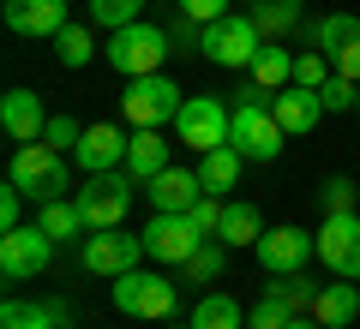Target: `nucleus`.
<instances>
[{"label":"nucleus","mask_w":360,"mask_h":329,"mask_svg":"<svg viewBox=\"0 0 360 329\" xmlns=\"http://www.w3.org/2000/svg\"><path fill=\"white\" fill-rule=\"evenodd\" d=\"M222 269H229V246H222V240H205V246H198L193 257H186V264H180V281H193V288H205V281H217Z\"/></svg>","instance_id":"29"},{"label":"nucleus","mask_w":360,"mask_h":329,"mask_svg":"<svg viewBox=\"0 0 360 329\" xmlns=\"http://www.w3.org/2000/svg\"><path fill=\"white\" fill-rule=\"evenodd\" d=\"M205 246V234L193 228V215H168V210H156L150 215V228H144V252L156 257V264H186V257Z\"/></svg>","instance_id":"12"},{"label":"nucleus","mask_w":360,"mask_h":329,"mask_svg":"<svg viewBox=\"0 0 360 329\" xmlns=\"http://www.w3.org/2000/svg\"><path fill=\"white\" fill-rule=\"evenodd\" d=\"M139 257H150L144 252V234L132 240V234H120V228H103V234H84L78 240V264L90 269V276H127V269H139Z\"/></svg>","instance_id":"8"},{"label":"nucleus","mask_w":360,"mask_h":329,"mask_svg":"<svg viewBox=\"0 0 360 329\" xmlns=\"http://www.w3.org/2000/svg\"><path fill=\"white\" fill-rule=\"evenodd\" d=\"M180 144H186V150H222V144H229V108H222L217 96H186V108H180Z\"/></svg>","instance_id":"11"},{"label":"nucleus","mask_w":360,"mask_h":329,"mask_svg":"<svg viewBox=\"0 0 360 329\" xmlns=\"http://www.w3.org/2000/svg\"><path fill=\"white\" fill-rule=\"evenodd\" d=\"M240 162L246 156L234 150V144H222V150H205V162H198V180H205V192H234V180H240Z\"/></svg>","instance_id":"26"},{"label":"nucleus","mask_w":360,"mask_h":329,"mask_svg":"<svg viewBox=\"0 0 360 329\" xmlns=\"http://www.w3.org/2000/svg\"><path fill=\"white\" fill-rule=\"evenodd\" d=\"M319 288H324V281H312L307 269H295V276H270V293H283V300L295 305L300 317L312 311V300H319Z\"/></svg>","instance_id":"31"},{"label":"nucleus","mask_w":360,"mask_h":329,"mask_svg":"<svg viewBox=\"0 0 360 329\" xmlns=\"http://www.w3.org/2000/svg\"><path fill=\"white\" fill-rule=\"evenodd\" d=\"M108 66H115L120 78H144V72H162V60L174 54V36L168 30H156V25H127V30H115L108 36Z\"/></svg>","instance_id":"5"},{"label":"nucleus","mask_w":360,"mask_h":329,"mask_svg":"<svg viewBox=\"0 0 360 329\" xmlns=\"http://www.w3.org/2000/svg\"><path fill=\"white\" fill-rule=\"evenodd\" d=\"M90 54H96V36H90L84 25H66L60 36H54V60H60L66 72H78V66H90Z\"/></svg>","instance_id":"30"},{"label":"nucleus","mask_w":360,"mask_h":329,"mask_svg":"<svg viewBox=\"0 0 360 329\" xmlns=\"http://www.w3.org/2000/svg\"><path fill=\"white\" fill-rule=\"evenodd\" d=\"M217 240L229 246V252H234V246H258V240H264V215H258L252 203H222V228H217Z\"/></svg>","instance_id":"22"},{"label":"nucleus","mask_w":360,"mask_h":329,"mask_svg":"<svg viewBox=\"0 0 360 329\" xmlns=\"http://www.w3.org/2000/svg\"><path fill=\"white\" fill-rule=\"evenodd\" d=\"M354 114H360V84H354Z\"/></svg>","instance_id":"43"},{"label":"nucleus","mask_w":360,"mask_h":329,"mask_svg":"<svg viewBox=\"0 0 360 329\" xmlns=\"http://www.w3.org/2000/svg\"><path fill=\"white\" fill-rule=\"evenodd\" d=\"M186 215H193V228L205 234V240H217V228H222V198H217V192H205V198H198Z\"/></svg>","instance_id":"38"},{"label":"nucleus","mask_w":360,"mask_h":329,"mask_svg":"<svg viewBox=\"0 0 360 329\" xmlns=\"http://www.w3.org/2000/svg\"><path fill=\"white\" fill-rule=\"evenodd\" d=\"M270 96L276 90H240V102H234V114H229V144L246 156V162H276V150H283V120L270 114Z\"/></svg>","instance_id":"1"},{"label":"nucleus","mask_w":360,"mask_h":329,"mask_svg":"<svg viewBox=\"0 0 360 329\" xmlns=\"http://www.w3.org/2000/svg\"><path fill=\"white\" fill-rule=\"evenodd\" d=\"M258 264L270 269V276H295V269H307L312 257H319V240H312L307 228H264V240L252 246Z\"/></svg>","instance_id":"14"},{"label":"nucleus","mask_w":360,"mask_h":329,"mask_svg":"<svg viewBox=\"0 0 360 329\" xmlns=\"http://www.w3.org/2000/svg\"><path fill=\"white\" fill-rule=\"evenodd\" d=\"M258 48H264V30L252 25V13H229L217 25H205V36H198V54L210 66H229V72H246L258 60Z\"/></svg>","instance_id":"4"},{"label":"nucleus","mask_w":360,"mask_h":329,"mask_svg":"<svg viewBox=\"0 0 360 329\" xmlns=\"http://www.w3.org/2000/svg\"><path fill=\"white\" fill-rule=\"evenodd\" d=\"M6 30H18V36H60L66 0H6Z\"/></svg>","instance_id":"16"},{"label":"nucleus","mask_w":360,"mask_h":329,"mask_svg":"<svg viewBox=\"0 0 360 329\" xmlns=\"http://www.w3.org/2000/svg\"><path fill=\"white\" fill-rule=\"evenodd\" d=\"M319 102H324V114H342V108H354V78L330 72V78L319 84Z\"/></svg>","instance_id":"35"},{"label":"nucleus","mask_w":360,"mask_h":329,"mask_svg":"<svg viewBox=\"0 0 360 329\" xmlns=\"http://www.w3.org/2000/svg\"><path fill=\"white\" fill-rule=\"evenodd\" d=\"M330 66H336V72H342V78H354V84H360V36H354V42H348V48H342V54H336V60H330Z\"/></svg>","instance_id":"41"},{"label":"nucleus","mask_w":360,"mask_h":329,"mask_svg":"<svg viewBox=\"0 0 360 329\" xmlns=\"http://www.w3.org/2000/svg\"><path fill=\"white\" fill-rule=\"evenodd\" d=\"M168 329H193V323H168Z\"/></svg>","instance_id":"44"},{"label":"nucleus","mask_w":360,"mask_h":329,"mask_svg":"<svg viewBox=\"0 0 360 329\" xmlns=\"http://www.w3.org/2000/svg\"><path fill=\"white\" fill-rule=\"evenodd\" d=\"M78 138H84V126H78L72 114H54V120H49V132H42V144H49V150H60V156H66V150H78Z\"/></svg>","instance_id":"36"},{"label":"nucleus","mask_w":360,"mask_h":329,"mask_svg":"<svg viewBox=\"0 0 360 329\" xmlns=\"http://www.w3.org/2000/svg\"><path fill=\"white\" fill-rule=\"evenodd\" d=\"M288 329H324V323H319V317L307 311V317H295V323H288Z\"/></svg>","instance_id":"42"},{"label":"nucleus","mask_w":360,"mask_h":329,"mask_svg":"<svg viewBox=\"0 0 360 329\" xmlns=\"http://www.w3.org/2000/svg\"><path fill=\"white\" fill-rule=\"evenodd\" d=\"M354 198H360V192H354V180H348V174H330V180L319 186V210H324V215L354 210Z\"/></svg>","instance_id":"34"},{"label":"nucleus","mask_w":360,"mask_h":329,"mask_svg":"<svg viewBox=\"0 0 360 329\" xmlns=\"http://www.w3.org/2000/svg\"><path fill=\"white\" fill-rule=\"evenodd\" d=\"M54 264V240L30 222V228H6L0 234V276L6 281H30Z\"/></svg>","instance_id":"10"},{"label":"nucleus","mask_w":360,"mask_h":329,"mask_svg":"<svg viewBox=\"0 0 360 329\" xmlns=\"http://www.w3.org/2000/svg\"><path fill=\"white\" fill-rule=\"evenodd\" d=\"M37 228L42 234H49V240L54 246H60V240H84V210H78V203L72 198H60V203H42V210H37Z\"/></svg>","instance_id":"24"},{"label":"nucleus","mask_w":360,"mask_h":329,"mask_svg":"<svg viewBox=\"0 0 360 329\" xmlns=\"http://www.w3.org/2000/svg\"><path fill=\"white\" fill-rule=\"evenodd\" d=\"M127 144H132L127 126H115V120H96V126H84V138H78L72 162L84 168V174H115V168H127Z\"/></svg>","instance_id":"13"},{"label":"nucleus","mask_w":360,"mask_h":329,"mask_svg":"<svg viewBox=\"0 0 360 329\" xmlns=\"http://www.w3.org/2000/svg\"><path fill=\"white\" fill-rule=\"evenodd\" d=\"M174 13H186L193 25H217L229 18V0H174Z\"/></svg>","instance_id":"39"},{"label":"nucleus","mask_w":360,"mask_h":329,"mask_svg":"<svg viewBox=\"0 0 360 329\" xmlns=\"http://www.w3.org/2000/svg\"><path fill=\"white\" fill-rule=\"evenodd\" d=\"M252 25L264 30V42H283L300 25V0H252Z\"/></svg>","instance_id":"27"},{"label":"nucleus","mask_w":360,"mask_h":329,"mask_svg":"<svg viewBox=\"0 0 360 329\" xmlns=\"http://www.w3.org/2000/svg\"><path fill=\"white\" fill-rule=\"evenodd\" d=\"M49 108H42L37 90H6L0 96V126H6V138L13 144H42V132H49Z\"/></svg>","instance_id":"15"},{"label":"nucleus","mask_w":360,"mask_h":329,"mask_svg":"<svg viewBox=\"0 0 360 329\" xmlns=\"http://www.w3.org/2000/svg\"><path fill=\"white\" fill-rule=\"evenodd\" d=\"M295 317H300V311L283 300V293H270V288H264V300H258L252 311H246V329H288Z\"/></svg>","instance_id":"33"},{"label":"nucleus","mask_w":360,"mask_h":329,"mask_svg":"<svg viewBox=\"0 0 360 329\" xmlns=\"http://www.w3.org/2000/svg\"><path fill=\"white\" fill-rule=\"evenodd\" d=\"M312 240H319V257H324V269H330V276L360 281V215H354V210L324 215Z\"/></svg>","instance_id":"9"},{"label":"nucleus","mask_w":360,"mask_h":329,"mask_svg":"<svg viewBox=\"0 0 360 329\" xmlns=\"http://www.w3.org/2000/svg\"><path fill=\"white\" fill-rule=\"evenodd\" d=\"M270 114L283 120V132H288V138H307V132L324 120V102H319V90L288 84V90H276V96H270Z\"/></svg>","instance_id":"17"},{"label":"nucleus","mask_w":360,"mask_h":329,"mask_svg":"<svg viewBox=\"0 0 360 329\" xmlns=\"http://www.w3.org/2000/svg\"><path fill=\"white\" fill-rule=\"evenodd\" d=\"M13 186L42 210V203H60L66 192H72V168H66V156L49 150V144H18V156H13Z\"/></svg>","instance_id":"2"},{"label":"nucleus","mask_w":360,"mask_h":329,"mask_svg":"<svg viewBox=\"0 0 360 329\" xmlns=\"http://www.w3.org/2000/svg\"><path fill=\"white\" fill-rule=\"evenodd\" d=\"M180 305V288L168 276H150V269H127V276H115V311L127 317H174Z\"/></svg>","instance_id":"7"},{"label":"nucleus","mask_w":360,"mask_h":329,"mask_svg":"<svg viewBox=\"0 0 360 329\" xmlns=\"http://www.w3.org/2000/svg\"><path fill=\"white\" fill-rule=\"evenodd\" d=\"M312 317H319L324 329H348V323L360 317V288L336 276L330 288H319V300H312Z\"/></svg>","instance_id":"20"},{"label":"nucleus","mask_w":360,"mask_h":329,"mask_svg":"<svg viewBox=\"0 0 360 329\" xmlns=\"http://www.w3.org/2000/svg\"><path fill=\"white\" fill-rule=\"evenodd\" d=\"M0 329H60L49 300H6L0 305Z\"/></svg>","instance_id":"28"},{"label":"nucleus","mask_w":360,"mask_h":329,"mask_svg":"<svg viewBox=\"0 0 360 329\" xmlns=\"http://www.w3.org/2000/svg\"><path fill=\"white\" fill-rule=\"evenodd\" d=\"M354 36H360V18H354V13H324L319 25H312V48H319L324 60H336Z\"/></svg>","instance_id":"25"},{"label":"nucleus","mask_w":360,"mask_h":329,"mask_svg":"<svg viewBox=\"0 0 360 329\" xmlns=\"http://www.w3.org/2000/svg\"><path fill=\"white\" fill-rule=\"evenodd\" d=\"M330 72H336V66L324 60L319 48H307V54H300V60H295V84H300V90H319V84H324V78H330Z\"/></svg>","instance_id":"37"},{"label":"nucleus","mask_w":360,"mask_h":329,"mask_svg":"<svg viewBox=\"0 0 360 329\" xmlns=\"http://www.w3.org/2000/svg\"><path fill=\"white\" fill-rule=\"evenodd\" d=\"M295 60H300V54H288L283 42H264V48H258V60L246 66V72H252L258 90H288V84H295Z\"/></svg>","instance_id":"21"},{"label":"nucleus","mask_w":360,"mask_h":329,"mask_svg":"<svg viewBox=\"0 0 360 329\" xmlns=\"http://www.w3.org/2000/svg\"><path fill=\"white\" fill-rule=\"evenodd\" d=\"M186 323H193V329H246V311H240L234 293H205Z\"/></svg>","instance_id":"23"},{"label":"nucleus","mask_w":360,"mask_h":329,"mask_svg":"<svg viewBox=\"0 0 360 329\" xmlns=\"http://www.w3.org/2000/svg\"><path fill=\"white\" fill-rule=\"evenodd\" d=\"M84 13H90V25H103V30H127V25H139L144 0H90Z\"/></svg>","instance_id":"32"},{"label":"nucleus","mask_w":360,"mask_h":329,"mask_svg":"<svg viewBox=\"0 0 360 329\" xmlns=\"http://www.w3.org/2000/svg\"><path fill=\"white\" fill-rule=\"evenodd\" d=\"M132 186H139V180H132L127 168H115V174H84V192H72V203L84 210V228L90 234L120 228V215L132 210Z\"/></svg>","instance_id":"6"},{"label":"nucleus","mask_w":360,"mask_h":329,"mask_svg":"<svg viewBox=\"0 0 360 329\" xmlns=\"http://www.w3.org/2000/svg\"><path fill=\"white\" fill-rule=\"evenodd\" d=\"M25 192H18V186H6V192H0V234H6V228H25V222H18V210H25Z\"/></svg>","instance_id":"40"},{"label":"nucleus","mask_w":360,"mask_h":329,"mask_svg":"<svg viewBox=\"0 0 360 329\" xmlns=\"http://www.w3.org/2000/svg\"><path fill=\"white\" fill-rule=\"evenodd\" d=\"M162 168H174L168 162V138L156 126H144V132H132V144H127V174L139 180V186H150Z\"/></svg>","instance_id":"19"},{"label":"nucleus","mask_w":360,"mask_h":329,"mask_svg":"<svg viewBox=\"0 0 360 329\" xmlns=\"http://www.w3.org/2000/svg\"><path fill=\"white\" fill-rule=\"evenodd\" d=\"M180 108H186V96H180V84H174V78H162V72L127 78L120 114H127V126H132V132H144V126H156V132H162L168 120H180Z\"/></svg>","instance_id":"3"},{"label":"nucleus","mask_w":360,"mask_h":329,"mask_svg":"<svg viewBox=\"0 0 360 329\" xmlns=\"http://www.w3.org/2000/svg\"><path fill=\"white\" fill-rule=\"evenodd\" d=\"M198 198H205V180L186 174V168H162V174L150 180V203H156V210H168V215H186Z\"/></svg>","instance_id":"18"}]
</instances>
